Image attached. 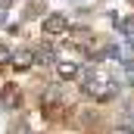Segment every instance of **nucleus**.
I'll return each instance as SVG.
<instances>
[{
    "label": "nucleus",
    "mask_w": 134,
    "mask_h": 134,
    "mask_svg": "<svg viewBox=\"0 0 134 134\" xmlns=\"http://www.w3.org/2000/svg\"><path fill=\"white\" fill-rule=\"evenodd\" d=\"M66 28H69V19L59 16V13H53V16L44 19V34H63Z\"/></svg>",
    "instance_id": "7ed1b4c3"
},
{
    "label": "nucleus",
    "mask_w": 134,
    "mask_h": 134,
    "mask_svg": "<svg viewBox=\"0 0 134 134\" xmlns=\"http://www.w3.org/2000/svg\"><path fill=\"white\" fill-rule=\"evenodd\" d=\"M56 72H59V78H75V75H78V63H75V59H63V63H59V66H56Z\"/></svg>",
    "instance_id": "20e7f679"
},
{
    "label": "nucleus",
    "mask_w": 134,
    "mask_h": 134,
    "mask_svg": "<svg viewBox=\"0 0 134 134\" xmlns=\"http://www.w3.org/2000/svg\"><path fill=\"white\" fill-rule=\"evenodd\" d=\"M9 59H13V53H9V47H3V44H0V63H9Z\"/></svg>",
    "instance_id": "423d86ee"
},
{
    "label": "nucleus",
    "mask_w": 134,
    "mask_h": 134,
    "mask_svg": "<svg viewBox=\"0 0 134 134\" xmlns=\"http://www.w3.org/2000/svg\"><path fill=\"white\" fill-rule=\"evenodd\" d=\"M13 63H16L19 69L31 66V53H28V50H19V53H13Z\"/></svg>",
    "instance_id": "39448f33"
},
{
    "label": "nucleus",
    "mask_w": 134,
    "mask_h": 134,
    "mask_svg": "<svg viewBox=\"0 0 134 134\" xmlns=\"http://www.w3.org/2000/svg\"><path fill=\"white\" fill-rule=\"evenodd\" d=\"M19 103H22V94H19L16 84H6V87L0 91V106H3V109H16Z\"/></svg>",
    "instance_id": "f03ea898"
},
{
    "label": "nucleus",
    "mask_w": 134,
    "mask_h": 134,
    "mask_svg": "<svg viewBox=\"0 0 134 134\" xmlns=\"http://www.w3.org/2000/svg\"><path fill=\"white\" fill-rule=\"evenodd\" d=\"M115 91H119V84H115L106 72H91V75H87V94H94L97 100H109Z\"/></svg>",
    "instance_id": "f257e3e1"
}]
</instances>
